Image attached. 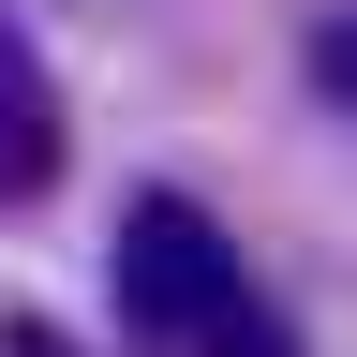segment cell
<instances>
[{
  "label": "cell",
  "mask_w": 357,
  "mask_h": 357,
  "mask_svg": "<svg viewBox=\"0 0 357 357\" xmlns=\"http://www.w3.org/2000/svg\"><path fill=\"white\" fill-rule=\"evenodd\" d=\"M119 328L149 357H298L283 312L253 298V268L223 253V223L194 194H134L119 208Z\"/></svg>",
  "instance_id": "6da1fadb"
},
{
  "label": "cell",
  "mask_w": 357,
  "mask_h": 357,
  "mask_svg": "<svg viewBox=\"0 0 357 357\" xmlns=\"http://www.w3.org/2000/svg\"><path fill=\"white\" fill-rule=\"evenodd\" d=\"M60 178V75L30 60V30L0 15V208H30Z\"/></svg>",
  "instance_id": "7a4b0ae2"
},
{
  "label": "cell",
  "mask_w": 357,
  "mask_h": 357,
  "mask_svg": "<svg viewBox=\"0 0 357 357\" xmlns=\"http://www.w3.org/2000/svg\"><path fill=\"white\" fill-rule=\"evenodd\" d=\"M298 75H312L328 119H357V15H312V30H298Z\"/></svg>",
  "instance_id": "3957f363"
},
{
  "label": "cell",
  "mask_w": 357,
  "mask_h": 357,
  "mask_svg": "<svg viewBox=\"0 0 357 357\" xmlns=\"http://www.w3.org/2000/svg\"><path fill=\"white\" fill-rule=\"evenodd\" d=\"M0 357H60V342H45V328H0Z\"/></svg>",
  "instance_id": "277c9868"
}]
</instances>
